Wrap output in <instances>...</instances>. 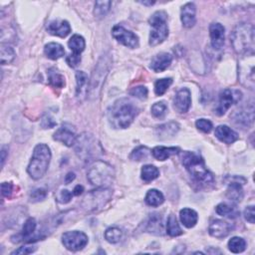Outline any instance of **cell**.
Returning <instances> with one entry per match:
<instances>
[{"label":"cell","instance_id":"cell-17","mask_svg":"<svg viewBox=\"0 0 255 255\" xmlns=\"http://www.w3.org/2000/svg\"><path fill=\"white\" fill-rule=\"evenodd\" d=\"M233 229V225H230L227 222L222 219H215L213 222H211L210 227H209V232L212 237L215 239L222 240L226 237L231 230Z\"/></svg>","mask_w":255,"mask_h":255},{"label":"cell","instance_id":"cell-30","mask_svg":"<svg viewBox=\"0 0 255 255\" xmlns=\"http://www.w3.org/2000/svg\"><path fill=\"white\" fill-rule=\"evenodd\" d=\"M44 53L46 57H48L51 60H58L59 58L63 57L65 54L64 47L55 42H51L45 45L44 47Z\"/></svg>","mask_w":255,"mask_h":255},{"label":"cell","instance_id":"cell-50","mask_svg":"<svg viewBox=\"0 0 255 255\" xmlns=\"http://www.w3.org/2000/svg\"><path fill=\"white\" fill-rule=\"evenodd\" d=\"M36 247L35 246H22L19 247L18 249L14 250L11 254H31L33 252L36 251Z\"/></svg>","mask_w":255,"mask_h":255},{"label":"cell","instance_id":"cell-13","mask_svg":"<svg viewBox=\"0 0 255 255\" xmlns=\"http://www.w3.org/2000/svg\"><path fill=\"white\" fill-rule=\"evenodd\" d=\"M242 94L239 90H230L225 89L219 95L218 106L216 108V114L218 116H223L226 113V111L231 107L232 104L239 103L241 100Z\"/></svg>","mask_w":255,"mask_h":255},{"label":"cell","instance_id":"cell-6","mask_svg":"<svg viewBox=\"0 0 255 255\" xmlns=\"http://www.w3.org/2000/svg\"><path fill=\"white\" fill-rule=\"evenodd\" d=\"M112 58L109 54H104L98 60L95 69L93 71L92 77L89 81L88 97L91 100L97 99L101 93L102 87L107 78V75L111 69Z\"/></svg>","mask_w":255,"mask_h":255},{"label":"cell","instance_id":"cell-56","mask_svg":"<svg viewBox=\"0 0 255 255\" xmlns=\"http://www.w3.org/2000/svg\"><path fill=\"white\" fill-rule=\"evenodd\" d=\"M140 3H142L143 5H147V6H151L154 5L156 2L155 1H140Z\"/></svg>","mask_w":255,"mask_h":255},{"label":"cell","instance_id":"cell-24","mask_svg":"<svg viewBox=\"0 0 255 255\" xmlns=\"http://www.w3.org/2000/svg\"><path fill=\"white\" fill-rule=\"evenodd\" d=\"M37 227V223L35 218L33 217H29L22 228V232L19 235L20 236V240L18 241H26V242H34L35 240H37V239L35 236H33V234L35 233Z\"/></svg>","mask_w":255,"mask_h":255},{"label":"cell","instance_id":"cell-33","mask_svg":"<svg viewBox=\"0 0 255 255\" xmlns=\"http://www.w3.org/2000/svg\"><path fill=\"white\" fill-rule=\"evenodd\" d=\"M166 233L172 236V237H177L180 236L183 233L182 229L180 228L179 223H178V219L176 217L175 214H171L167 218V222H166Z\"/></svg>","mask_w":255,"mask_h":255},{"label":"cell","instance_id":"cell-23","mask_svg":"<svg viewBox=\"0 0 255 255\" xmlns=\"http://www.w3.org/2000/svg\"><path fill=\"white\" fill-rule=\"evenodd\" d=\"M146 231L155 235H163L165 233L164 220L161 214L154 213L149 217L146 224Z\"/></svg>","mask_w":255,"mask_h":255},{"label":"cell","instance_id":"cell-8","mask_svg":"<svg viewBox=\"0 0 255 255\" xmlns=\"http://www.w3.org/2000/svg\"><path fill=\"white\" fill-rule=\"evenodd\" d=\"M149 23L151 27L150 34V45L158 46L162 44L168 36L167 14L165 11L159 10L150 16Z\"/></svg>","mask_w":255,"mask_h":255},{"label":"cell","instance_id":"cell-5","mask_svg":"<svg viewBox=\"0 0 255 255\" xmlns=\"http://www.w3.org/2000/svg\"><path fill=\"white\" fill-rule=\"evenodd\" d=\"M50 161V148L45 144L37 145L34 148L31 161L27 167V173L33 180L42 179L48 171Z\"/></svg>","mask_w":255,"mask_h":255},{"label":"cell","instance_id":"cell-45","mask_svg":"<svg viewBox=\"0 0 255 255\" xmlns=\"http://www.w3.org/2000/svg\"><path fill=\"white\" fill-rule=\"evenodd\" d=\"M195 126L199 131L203 133H210L213 128L212 123L210 120H207V119H198L195 122Z\"/></svg>","mask_w":255,"mask_h":255},{"label":"cell","instance_id":"cell-31","mask_svg":"<svg viewBox=\"0 0 255 255\" xmlns=\"http://www.w3.org/2000/svg\"><path fill=\"white\" fill-rule=\"evenodd\" d=\"M47 75H48V82L53 88L62 89L65 87L66 84L65 77L62 74H60L55 68H51V69H49Z\"/></svg>","mask_w":255,"mask_h":255},{"label":"cell","instance_id":"cell-3","mask_svg":"<svg viewBox=\"0 0 255 255\" xmlns=\"http://www.w3.org/2000/svg\"><path fill=\"white\" fill-rule=\"evenodd\" d=\"M254 27L251 24L240 23L230 35L233 50L241 56L254 55Z\"/></svg>","mask_w":255,"mask_h":255},{"label":"cell","instance_id":"cell-36","mask_svg":"<svg viewBox=\"0 0 255 255\" xmlns=\"http://www.w3.org/2000/svg\"><path fill=\"white\" fill-rule=\"evenodd\" d=\"M15 51L8 44L2 43L0 45V60L2 65L10 64L15 59Z\"/></svg>","mask_w":255,"mask_h":255},{"label":"cell","instance_id":"cell-46","mask_svg":"<svg viewBox=\"0 0 255 255\" xmlns=\"http://www.w3.org/2000/svg\"><path fill=\"white\" fill-rule=\"evenodd\" d=\"M46 195H47V192L44 189H36L31 193L30 200L32 202H38L45 199Z\"/></svg>","mask_w":255,"mask_h":255},{"label":"cell","instance_id":"cell-38","mask_svg":"<svg viewBox=\"0 0 255 255\" xmlns=\"http://www.w3.org/2000/svg\"><path fill=\"white\" fill-rule=\"evenodd\" d=\"M246 248V241L239 236H234L228 241V249L232 253H241Z\"/></svg>","mask_w":255,"mask_h":255},{"label":"cell","instance_id":"cell-40","mask_svg":"<svg viewBox=\"0 0 255 255\" xmlns=\"http://www.w3.org/2000/svg\"><path fill=\"white\" fill-rule=\"evenodd\" d=\"M123 231L118 227H110L105 232V239L110 243H118L122 240Z\"/></svg>","mask_w":255,"mask_h":255},{"label":"cell","instance_id":"cell-29","mask_svg":"<svg viewBox=\"0 0 255 255\" xmlns=\"http://www.w3.org/2000/svg\"><path fill=\"white\" fill-rule=\"evenodd\" d=\"M76 83H77L76 96L78 98L85 95L88 96V88H89L88 75L83 71L76 72Z\"/></svg>","mask_w":255,"mask_h":255},{"label":"cell","instance_id":"cell-20","mask_svg":"<svg viewBox=\"0 0 255 255\" xmlns=\"http://www.w3.org/2000/svg\"><path fill=\"white\" fill-rule=\"evenodd\" d=\"M47 31L51 35L64 38L70 34L71 26L66 20H54L49 22L47 25Z\"/></svg>","mask_w":255,"mask_h":255},{"label":"cell","instance_id":"cell-7","mask_svg":"<svg viewBox=\"0 0 255 255\" xmlns=\"http://www.w3.org/2000/svg\"><path fill=\"white\" fill-rule=\"evenodd\" d=\"M88 180L96 188H110L115 180L113 166L103 161H95L88 171Z\"/></svg>","mask_w":255,"mask_h":255},{"label":"cell","instance_id":"cell-16","mask_svg":"<svg viewBox=\"0 0 255 255\" xmlns=\"http://www.w3.org/2000/svg\"><path fill=\"white\" fill-rule=\"evenodd\" d=\"M192 105V95L188 88L180 89L175 97L174 108L180 114H184L188 112Z\"/></svg>","mask_w":255,"mask_h":255},{"label":"cell","instance_id":"cell-28","mask_svg":"<svg viewBox=\"0 0 255 255\" xmlns=\"http://www.w3.org/2000/svg\"><path fill=\"white\" fill-rule=\"evenodd\" d=\"M227 183H228V189L226 191V197L234 203L240 202L243 198L242 184L240 182H227Z\"/></svg>","mask_w":255,"mask_h":255},{"label":"cell","instance_id":"cell-37","mask_svg":"<svg viewBox=\"0 0 255 255\" xmlns=\"http://www.w3.org/2000/svg\"><path fill=\"white\" fill-rule=\"evenodd\" d=\"M215 210L217 214L222 216H226L229 218H235L240 215V211L237 210L235 208L226 205V203H220L216 208Z\"/></svg>","mask_w":255,"mask_h":255},{"label":"cell","instance_id":"cell-12","mask_svg":"<svg viewBox=\"0 0 255 255\" xmlns=\"http://www.w3.org/2000/svg\"><path fill=\"white\" fill-rule=\"evenodd\" d=\"M113 37L124 46L135 49L139 47V37L130 30H127L122 25H115L112 29Z\"/></svg>","mask_w":255,"mask_h":255},{"label":"cell","instance_id":"cell-2","mask_svg":"<svg viewBox=\"0 0 255 255\" xmlns=\"http://www.w3.org/2000/svg\"><path fill=\"white\" fill-rule=\"evenodd\" d=\"M181 163L197 183L205 186L213 183V176L200 156L193 151H183L181 154Z\"/></svg>","mask_w":255,"mask_h":255},{"label":"cell","instance_id":"cell-44","mask_svg":"<svg viewBox=\"0 0 255 255\" xmlns=\"http://www.w3.org/2000/svg\"><path fill=\"white\" fill-rule=\"evenodd\" d=\"M130 94L132 96H134L135 98H138L140 100H146L149 94V91L147 89V87L145 86H138V87H135L130 91Z\"/></svg>","mask_w":255,"mask_h":255},{"label":"cell","instance_id":"cell-43","mask_svg":"<svg viewBox=\"0 0 255 255\" xmlns=\"http://www.w3.org/2000/svg\"><path fill=\"white\" fill-rule=\"evenodd\" d=\"M167 112V106L165 103V102H158V103H155L151 107V114L154 117L158 119H162L165 116Z\"/></svg>","mask_w":255,"mask_h":255},{"label":"cell","instance_id":"cell-15","mask_svg":"<svg viewBox=\"0 0 255 255\" xmlns=\"http://www.w3.org/2000/svg\"><path fill=\"white\" fill-rule=\"evenodd\" d=\"M232 120L235 125L243 129H248L254 120V109L251 105L250 108H241L232 115Z\"/></svg>","mask_w":255,"mask_h":255},{"label":"cell","instance_id":"cell-42","mask_svg":"<svg viewBox=\"0 0 255 255\" xmlns=\"http://www.w3.org/2000/svg\"><path fill=\"white\" fill-rule=\"evenodd\" d=\"M112 5L111 1H96L94 14L96 17H104L110 10Z\"/></svg>","mask_w":255,"mask_h":255},{"label":"cell","instance_id":"cell-25","mask_svg":"<svg viewBox=\"0 0 255 255\" xmlns=\"http://www.w3.org/2000/svg\"><path fill=\"white\" fill-rule=\"evenodd\" d=\"M180 130V126L176 122H169L164 125H161L157 127L156 134L158 138L161 140H167L173 138L174 135H177V133Z\"/></svg>","mask_w":255,"mask_h":255},{"label":"cell","instance_id":"cell-27","mask_svg":"<svg viewBox=\"0 0 255 255\" xmlns=\"http://www.w3.org/2000/svg\"><path fill=\"white\" fill-rule=\"evenodd\" d=\"M181 224L188 228H193L196 225L198 215L197 212L192 209H183L180 212Z\"/></svg>","mask_w":255,"mask_h":255},{"label":"cell","instance_id":"cell-51","mask_svg":"<svg viewBox=\"0 0 255 255\" xmlns=\"http://www.w3.org/2000/svg\"><path fill=\"white\" fill-rule=\"evenodd\" d=\"M244 217L247 220L248 223L250 224H254V217H255V212H254V207L253 206H249L245 209L244 210Z\"/></svg>","mask_w":255,"mask_h":255},{"label":"cell","instance_id":"cell-19","mask_svg":"<svg viewBox=\"0 0 255 255\" xmlns=\"http://www.w3.org/2000/svg\"><path fill=\"white\" fill-rule=\"evenodd\" d=\"M196 7L194 2L184 4L180 10V20L185 28H192L196 22Z\"/></svg>","mask_w":255,"mask_h":255},{"label":"cell","instance_id":"cell-47","mask_svg":"<svg viewBox=\"0 0 255 255\" xmlns=\"http://www.w3.org/2000/svg\"><path fill=\"white\" fill-rule=\"evenodd\" d=\"M40 125L43 129H52L57 125V123L56 121H54V119L50 115H45L41 119Z\"/></svg>","mask_w":255,"mask_h":255},{"label":"cell","instance_id":"cell-4","mask_svg":"<svg viewBox=\"0 0 255 255\" xmlns=\"http://www.w3.org/2000/svg\"><path fill=\"white\" fill-rule=\"evenodd\" d=\"M73 147L77 157L86 163L97 161L104 151L100 142L90 133H82L77 135Z\"/></svg>","mask_w":255,"mask_h":255},{"label":"cell","instance_id":"cell-26","mask_svg":"<svg viewBox=\"0 0 255 255\" xmlns=\"http://www.w3.org/2000/svg\"><path fill=\"white\" fill-rule=\"evenodd\" d=\"M180 151V148H176V147H163V146H159L152 149L151 150V155L154 157L156 160L164 162L165 160H167L169 157L178 155L179 152Z\"/></svg>","mask_w":255,"mask_h":255},{"label":"cell","instance_id":"cell-1","mask_svg":"<svg viewBox=\"0 0 255 255\" xmlns=\"http://www.w3.org/2000/svg\"><path fill=\"white\" fill-rule=\"evenodd\" d=\"M137 114V108L126 98L117 100L107 110L108 121L115 129H127L130 127Z\"/></svg>","mask_w":255,"mask_h":255},{"label":"cell","instance_id":"cell-39","mask_svg":"<svg viewBox=\"0 0 255 255\" xmlns=\"http://www.w3.org/2000/svg\"><path fill=\"white\" fill-rule=\"evenodd\" d=\"M150 154V150L147 147H144V146H141V147H138L137 149H135L132 154L130 156V159L132 161H135V162H141V161H145L149 158Z\"/></svg>","mask_w":255,"mask_h":255},{"label":"cell","instance_id":"cell-54","mask_svg":"<svg viewBox=\"0 0 255 255\" xmlns=\"http://www.w3.org/2000/svg\"><path fill=\"white\" fill-rule=\"evenodd\" d=\"M74 180H75V174L74 173H68L66 178H65V182L68 184V183L72 182Z\"/></svg>","mask_w":255,"mask_h":255},{"label":"cell","instance_id":"cell-32","mask_svg":"<svg viewBox=\"0 0 255 255\" xmlns=\"http://www.w3.org/2000/svg\"><path fill=\"white\" fill-rule=\"evenodd\" d=\"M68 46H69L73 54L81 55V53L85 50V47H86V42H85V39L82 36L75 34L68 42Z\"/></svg>","mask_w":255,"mask_h":255},{"label":"cell","instance_id":"cell-10","mask_svg":"<svg viewBox=\"0 0 255 255\" xmlns=\"http://www.w3.org/2000/svg\"><path fill=\"white\" fill-rule=\"evenodd\" d=\"M239 78L244 87L254 89V57L244 55L239 62Z\"/></svg>","mask_w":255,"mask_h":255},{"label":"cell","instance_id":"cell-18","mask_svg":"<svg viewBox=\"0 0 255 255\" xmlns=\"http://www.w3.org/2000/svg\"><path fill=\"white\" fill-rule=\"evenodd\" d=\"M225 29L224 25L220 23H212L210 26V43L213 49L219 50L225 45Z\"/></svg>","mask_w":255,"mask_h":255},{"label":"cell","instance_id":"cell-21","mask_svg":"<svg viewBox=\"0 0 255 255\" xmlns=\"http://www.w3.org/2000/svg\"><path fill=\"white\" fill-rule=\"evenodd\" d=\"M172 62H173V56L171 54L165 52L157 54L151 59L150 69L152 71H155L156 73L164 72L169 66H171Z\"/></svg>","mask_w":255,"mask_h":255},{"label":"cell","instance_id":"cell-22","mask_svg":"<svg viewBox=\"0 0 255 255\" xmlns=\"http://www.w3.org/2000/svg\"><path fill=\"white\" fill-rule=\"evenodd\" d=\"M215 137L225 144L230 145L239 140V134L226 125H220L215 129Z\"/></svg>","mask_w":255,"mask_h":255},{"label":"cell","instance_id":"cell-48","mask_svg":"<svg viewBox=\"0 0 255 255\" xmlns=\"http://www.w3.org/2000/svg\"><path fill=\"white\" fill-rule=\"evenodd\" d=\"M66 62H67V64L68 65H69L70 67H72V68H75V67H77L79 64H80V62H81V55H76V54H70L69 56H68L67 58H66Z\"/></svg>","mask_w":255,"mask_h":255},{"label":"cell","instance_id":"cell-14","mask_svg":"<svg viewBox=\"0 0 255 255\" xmlns=\"http://www.w3.org/2000/svg\"><path fill=\"white\" fill-rule=\"evenodd\" d=\"M77 135L75 128L69 124H63L53 135V139L67 147H73Z\"/></svg>","mask_w":255,"mask_h":255},{"label":"cell","instance_id":"cell-35","mask_svg":"<svg viewBox=\"0 0 255 255\" xmlns=\"http://www.w3.org/2000/svg\"><path fill=\"white\" fill-rule=\"evenodd\" d=\"M141 177L144 181L150 182L151 180H155L156 179L160 177V171H159V168L155 165H144L142 168Z\"/></svg>","mask_w":255,"mask_h":255},{"label":"cell","instance_id":"cell-53","mask_svg":"<svg viewBox=\"0 0 255 255\" xmlns=\"http://www.w3.org/2000/svg\"><path fill=\"white\" fill-rule=\"evenodd\" d=\"M7 156H8V151L6 150V148L3 147L2 150H1V165L2 166L4 165V163H5V160H6Z\"/></svg>","mask_w":255,"mask_h":255},{"label":"cell","instance_id":"cell-41","mask_svg":"<svg viewBox=\"0 0 255 255\" xmlns=\"http://www.w3.org/2000/svg\"><path fill=\"white\" fill-rule=\"evenodd\" d=\"M173 84V79L172 78H163L159 79L155 83V93L157 96H162L164 95L167 89L171 87V85Z\"/></svg>","mask_w":255,"mask_h":255},{"label":"cell","instance_id":"cell-49","mask_svg":"<svg viewBox=\"0 0 255 255\" xmlns=\"http://www.w3.org/2000/svg\"><path fill=\"white\" fill-rule=\"evenodd\" d=\"M73 193H70L69 191L67 190H63L61 191L60 195H59V201L61 203H68L71 199H72V196H73Z\"/></svg>","mask_w":255,"mask_h":255},{"label":"cell","instance_id":"cell-55","mask_svg":"<svg viewBox=\"0 0 255 255\" xmlns=\"http://www.w3.org/2000/svg\"><path fill=\"white\" fill-rule=\"evenodd\" d=\"M83 192H84V188H83L82 185L79 184V185H76L75 186V189L73 191V195H80L83 194Z\"/></svg>","mask_w":255,"mask_h":255},{"label":"cell","instance_id":"cell-52","mask_svg":"<svg viewBox=\"0 0 255 255\" xmlns=\"http://www.w3.org/2000/svg\"><path fill=\"white\" fill-rule=\"evenodd\" d=\"M13 192V184L11 182H3L1 184V193L5 197H9Z\"/></svg>","mask_w":255,"mask_h":255},{"label":"cell","instance_id":"cell-34","mask_svg":"<svg viewBox=\"0 0 255 255\" xmlns=\"http://www.w3.org/2000/svg\"><path fill=\"white\" fill-rule=\"evenodd\" d=\"M164 201L165 196L158 190H150L146 195V202L150 207H160Z\"/></svg>","mask_w":255,"mask_h":255},{"label":"cell","instance_id":"cell-9","mask_svg":"<svg viewBox=\"0 0 255 255\" xmlns=\"http://www.w3.org/2000/svg\"><path fill=\"white\" fill-rule=\"evenodd\" d=\"M113 192L110 188H97L85 196L82 206L88 211H96L104 208L111 199Z\"/></svg>","mask_w":255,"mask_h":255},{"label":"cell","instance_id":"cell-11","mask_svg":"<svg viewBox=\"0 0 255 255\" xmlns=\"http://www.w3.org/2000/svg\"><path fill=\"white\" fill-rule=\"evenodd\" d=\"M64 246L70 251L82 250L88 244V236L82 231H67L62 235Z\"/></svg>","mask_w":255,"mask_h":255}]
</instances>
